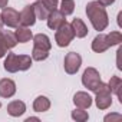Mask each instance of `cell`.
Instances as JSON below:
<instances>
[{"label": "cell", "instance_id": "obj_20", "mask_svg": "<svg viewBox=\"0 0 122 122\" xmlns=\"http://www.w3.org/2000/svg\"><path fill=\"white\" fill-rule=\"evenodd\" d=\"M0 39H2L3 45L6 46V49H12L17 45V40H16V36L10 32H0Z\"/></svg>", "mask_w": 122, "mask_h": 122}, {"label": "cell", "instance_id": "obj_11", "mask_svg": "<svg viewBox=\"0 0 122 122\" xmlns=\"http://www.w3.org/2000/svg\"><path fill=\"white\" fill-rule=\"evenodd\" d=\"M73 103L81 109H88L92 105V98L86 92H76L73 96Z\"/></svg>", "mask_w": 122, "mask_h": 122}, {"label": "cell", "instance_id": "obj_17", "mask_svg": "<svg viewBox=\"0 0 122 122\" xmlns=\"http://www.w3.org/2000/svg\"><path fill=\"white\" fill-rule=\"evenodd\" d=\"M111 92H113L118 98H119V102L122 103V95H121V89H122V79L118 78V76H112L109 83H108Z\"/></svg>", "mask_w": 122, "mask_h": 122}, {"label": "cell", "instance_id": "obj_12", "mask_svg": "<svg viewBox=\"0 0 122 122\" xmlns=\"http://www.w3.org/2000/svg\"><path fill=\"white\" fill-rule=\"evenodd\" d=\"M25 111H26V105H25V102H22V101H13V102H10V103L7 105V112H9L10 116L17 118V116L23 115Z\"/></svg>", "mask_w": 122, "mask_h": 122}, {"label": "cell", "instance_id": "obj_5", "mask_svg": "<svg viewBox=\"0 0 122 122\" xmlns=\"http://www.w3.org/2000/svg\"><path fill=\"white\" fill-rule=\"evenodd\" d=\"M101 76H99V72L95 69V68H88L85 72H83V76H82V83L85 88H88L89 91L95 92V89L99 86L101 83Z\"/></svg>", "mask_w": 122, "mask_h": 122}, {"label": "cell", "instance_id": "obj_15", "mask_svg": "<svg viewBox=\"0 0 122 122\" xmlns=\"http://www.w3.org/2000/svg\"><path fill=\"white\" fill-rule=\"evenodd\" d=\"M15 36H16V40L20 42V43H26L29 42L30 39H33V35H32V30H29L27 27L25 26H17L16 32H15Z\"/></svg>", "mask_w": 122, "mask_h": 122}, {"label": "cell", "instance_id": "obj_22", "mask_svg": "<svg viewBox=\"0 0 122 122\" xmlns=\"http://www.w3.org/2000/svg\"><path fill=\"white\" fill-rule=\"evenodd\" d=\"M106 42H108L109 47H111V46H115V45H119V43L122 42V35H121V32H111L109 35H106Z\"/></svg>", "mask_w": 122, "mask_h": 122}, {"label": "cell", "instance_id": "obj_27", "mask_svg": "<svg viewBox=\"0 0 122 122\" xmlns=\"http://www.w3.org/2000/svg\"><path fill=\"white\" fill-rule=\"evenodd\" d=\"M6 52H7V49H6V46L3 45L2 39H0V57H3V56L6 55Z\"/></svg>", "mask_w": 122, "mask_h": 122}, {"label": "cell", "instance_id": "obj_9", "mask_svg": "<svg viewBox=\"0 0 122 122\" xmlns=\"http://www.w3.org/2000/svg\"><path fill=\"white\" fill-rule=\"evenodd\" d=\"M16 93V83L12 79H0V96L2 98H12Z\"/></svg>", "mask_w": 122, "mask_h": 122}, {"label": "cell", "instance_id": "obj_4", "mask_svg": "<svg viewBox=\"0 0 122 122\" xmlns=\"http://www.w3.org/2000/svg\"><path fill=\"white\" fill-rule=\"evenodd\" d=\"M75 37L73 29L71 25H68L66 22L60 26L59 29H56V35H55V40L57 43L59 47H66Z\"/></svg>", "mask_w": 122, "mask_h": 122}, {"label": "cell", "instance_id": "obj_30", "mask_svg": "<svg viewBox=\"0 0 122 122\" xmlns=\"http://www.w3.org/2000/svg\"><path fill=\"white\" fill-rule=\"evenodd\" d=\"M33 121H36V122H39V118H35V116H30V118H27V119H26V122H33Z\"/></svg>", "mask_w": 122, "mask_h": 122}, {"label": "cell", "instance_id": "obj_2", "mask_svg": "<svg viewBox=\"0 0 122 122\" xmlns=\"http://www.w3.org/2000/svg\"><path fill=\"white\" fill-rule=\"evenodd\" d=\"M32 66V57L29 55H16L9 53L5 60V69L10 73H15L17 71H27Z\"/></svg>", "mask_w": 122, "mask_h": 122}, {"label": "cell", "instance_id": "obj_25", "mask_svg": "<svg viewBox=\"0 0 122 122\" xmlns=\"http://www.w3.org/2000/svg\"><path fill=\"white\" fill-rule=\"evenodd\" d=\"M42 3L52 12V10H55L56 7H57V3H59V0H42Z\"/></svg>", "mask_w": 122, "mask_h": 122}, {"label": "cell", "instance_id": "obj_32", "mask_svg": "<svg viewBox=\"0 0 122 122\" xmlns=\"http://www.w3.org/2000/svg\"><path fill=\"white\" fill-rule=\"evenodd\" d=\"M0 108H2V102H0Z\"/></svg>", "mask_w": 122, "mask_h": 122}, {"label": "cell", "instance_id": "obj_7", "mask_svg": "<svg viewBox=\"0 0 122 122\" xmlns=\"http://www.w3.org/2000/svg\"><path fill=\"white\" fill-rule=\"evenodd\" d=\"M2 19H3V25L9 27H17L20 25V15L15 9H10V7H3Z\"/></svg>", "mask_w": 122, "mask_h": 122}, {"label": "cell", "instance_id": "obj_3", "mask_svg": "<svg viewBox=\"0 0 122 122\" xmlns=\"http://www.w3.org/2000/svg\"><path fill=\"white\" fill-rule=\"evenodd\" d=\"M93 93L96 95L95 102H96V106L99 109H108L112 105V95H111L112 92H111V89H109V86L106 83L101 82Z\"/></svg>", "mask_w": 122, "mask_h": 122}, {"label": "cell", "instance_id": "obj_33", "mask_svg": "<svg viewBox=\"0 0 122 122\" xmlns=\"http://www.w3.org/2000/svg\"><path fill=\"white\" fill-rule=\"evenodd\" d=\"M0 32H2V29H0Z\"/></svg>", "mask_w": 122, "mask_h": 122}, {"label": "cell", "instance_id": "obj_21", "mask_svg": "<svg viewBox=\"0 0 122 122\" xmlns=\"http://www.w3.org/2000/svg\"><path fill=\"white\" fill-rule=\"evenodd\" d=\"M75 10V2L73 0H62V3H60V13H63L65 16L68 15H72Z\"/></svg>", "mask_w": 122, "mask_h": 122}, {"label": "cell", "instance_id": "obj_29", "mask_svg": "<svg viewBox=\"0 0 122 122\" xmlns=\"http://www.w3.org/2000/svg\"><path fill=\"white\" fill-rule=\"evenodd\" d=\"M7 2H9V0H0V9L6 7V6H7Z\"/></svg>", "mask_w": 122, "mask_h": 122}, {"label": "cell", "instance_id": "obj_8", "mask_svg": "<svg viewBox=\"0 0 122 122\" xmlns=\"http://www.w3.org/2000/svg\"><path fill=\"white\" fill-rule=\"evenodd\" d=\"M47 26L50 27V29H53V30H56V29H59L60 26H62L65 22H66V19H65V15L63 13H60L59 10H52L50 13H49V16H47Z\"/></svg>", "mask_w": 122, "mask_h": 122}, {"label": "cell", "instance_id": "obj_16", "mask_svg": "<svg viewBox=\"0 0 122 122\" xmlns=\"http://www.w3.org/2000/svg\"><path fill=\"white\" fill-rule=\"evenodd\" d=\"M33 43L36 47H40V49H45V50H50L52 47V43L49 40V37L43 33H39L36 36H33Z\"/></svg>", "mask_w": 122, "mask_h": 122}, {"label": "cell", "instance_id": "obj_1", "mask_svg": "<svg viewBox=\"0 0 122 122\" xmlns=\"http://www.w3.org/2000/svg\"><path fill=\"white\" fill-rule=\"evenodd\" d=\"M86 15H88L95 30L101 32V30L106 29V26L109 23L108 13L105 10V6H102L99 2H89L86 6Z\"/></svg>", "mask_w": 122, "mask_h": 122}, {"label": "cell", "instance_id": "obj_10", "mask_svg": "<svg viewBox=\"0 0 122 122\" xmlns=\"http://www.w3.org/2000/svg\"><path fill=\"white\" fill-rule=\"evenodd\" d=\"M36 22V15L33 10V6H26L22 12H20V25L25 27L33 26Z\"/></svg>", "mask_w": 122, "mask_h": 122}, {"label": "cell", "instance_id": "obj_19", "mask_svg": "<svg viewBox=\"0 0 122 122\" xmlns=\"http://www.w3.org/2000/svg\"><path fill=\"white\" fill-rule=\"evenodd\" d=\"M49 108H50V101L46 96H39L33 102V109L36 112H46L49 111Z\"/></svg>", "mask_w": 122, "mask_h": 122}, {"label": "cell", "instance_id": "obj_23", "mask_svg": "<svg viewBox=\"0 0 122 122\" xmlns=\"http://www.w3.org/2000/svg\"><path fill=\"white\" fill-rule=\"evenodd\" d=\"M47 56H49V50H45V49H40V47H33V52H32V59H35V60H45V59H47Z\"/></svg>", "mask_w": 122, "mask_h": 122}, {"label": "cell", "instance_id": "obj_26", "mask_svg": "<svg viewBox=\"0 0 122 122\" xmlns=\"http://www.w3.org/2000/svg\"><path fill=\"white\" fill-rule=\"evenodd\" d=\"M122 119V116L119 115V113H111V115H106L105 116V122H112V121H121Z\"/></svg>", "mask_w": 122, "mask_h": 122}, {"label": "cell", "instance_id": "obj_28", "mask_svg": "<svg viewBox=\"0 0 122 122\" xmlns=\"http://www.w3.org/2000/svg\"><path fill=\"white\" fill-rule=\"evenodd\" d=\"M98 2H99L102 6H111V5L115 2V0H98Z\"/></svg>", "mask_w": 122, "mask_h": 122}, {"label": "cell", "instance_id": "obj_18", "mask_svg": "<svg viewBox=\"0 0 122 122\" xmlns=\"http://www.w3.org/2000/svg\"><path fill=\"white\" fill-rule=\"evenodd\" d=\"M33 10H35V15H36V19H40V20H45L47 19L50 10L42 3V0H37V2L33 5Z\"/></svg>", "mask_w": 122, "mask_h": 122}, {"label": "cell", "instance_id": "obj_31", "mask_svg": "<svg viewBox=\"0 0 122 122\" xmlns=\"http://www.w3.org/2000/svg\"><path fill=\"white\" fill-rule=\"evenodd\" d=\"M2 26H3V19H2V15H0V29H2Z\"/></svg>", "mask_w": 122, "mask_h": 122}, {"label": "cell", "instance_id": "obj_6", "mask_svg": "<svg viewBox=\"0 0 122 122\" xmlns=\"http://www.w3.org/2000/svg\"><path fill=\"white\" fill-rule=\"evenodd\" d=\"M63 65H65V71H66V73H69V75H75V73L79 71L81 65H82V57H81L79 53H76V52H71V53H68V55L65 56V62H63Z\"/></svg>", "mask_w": 122, "mask_h": 122}, {"label": "cell", "instance_id": "obj_14", "mask_svg": "<svg viewBox=\"0 0 122 122\" xmlns=\"http://www.w3.org/2000/svg\"><path fill=\"white\" fill-rule=\"evenodd\" d=\"M108 47H109V45H108V42H106V36H105V35H98V36L93 39V42H92V50L96 52V53H102V52H105Z\"/></svg>", "mask_w": 122, "mask_h": 122}, {"label": "cell", "instance_id": "obj_24", "mask_svg": "<svg viewBox=\"0 0 122 122\" xmlns=\"http://www.w3.org/2000/svg\"><path fill=\"white\" fill-rule=\"evenodd\" d=\"M72 118L75 119V121H79V122H85V121H88V118H89V115H88V112L86 111H83V109H75L73 112H72Z\"/></svg>", "mask_w": 122, "mask_h": 122}, {"label": "cell", "instance_id": "obj_13", "mask_svg": "<svg viewBox=\"0 0 122 122\" xmlns=\"http://www.w3.org/2000/svg\"><path fill=\"white\" fill-rule=\"evenodd\" d=\"M71 26H72L73 33H75L76 37H85V36L88 35V27H86V25L82 22V19H79V17L73 19L72 23H71Z\"/></svg>", "mask_w": 122, "mask_h": 122}]
</instances>
